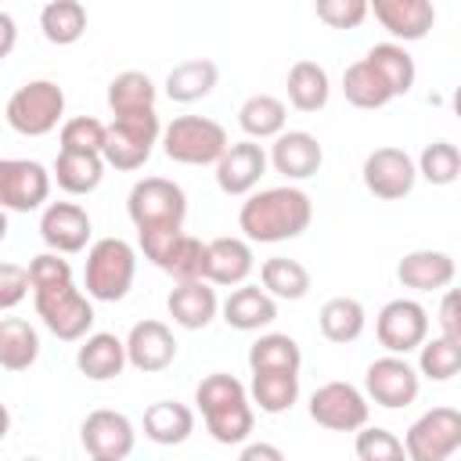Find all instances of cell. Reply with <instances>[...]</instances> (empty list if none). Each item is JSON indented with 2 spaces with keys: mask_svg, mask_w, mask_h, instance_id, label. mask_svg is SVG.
Here are the masks:
<instances>
[{
  "mask_svg": "<svg viewBox=\"0 0 461 461\" xmlns=\"http://www.w3.org/2000/svg\"><path fill=\"white\" fill-rule=\"evenodd\" d=\"M310 220H313V202L303 187L292 184L249 191L238 209V227L245 241H259V245L292 241L310 227Z\"/></svg>",
  "mask_w": 461,
  "mask_h": 461,
  "instance_id": "6da1fadb",
  "label": "cell"
},
{
  "mask_svg": "<svg viewBox=\"0 0 461 461\" xmlns=\"http://www.w3.org/2000/svg\"><path fill=\"white\" fill-rule=\"evenodd\" d=\"M194 403L205 418V432L223 443V447H234V443H245L252 436V400H249V389L227 375V371H212L198 382L194 389Z\"/></svg>",
  "mask_w": 461,
  "mask_h": 461,
  "instance_id": "7a4b0ae2",
  "label": "cell"
},
{
  "mask_svg": "<svg viewBox=\"0 0 461 461\" xmlns=\"http://www.w3.org/2000/svg\"><path fill=\"white\" fill-rule=\"evenodd\" d=\"M32 303H36L43 328L50 335H58L61 342H79L94 328V303H90V295H83L76 288L72 277L32 285Z\"/></svg>",
  "mask_w": 461,
  "mask_h": 461,
  "instance_id": "3957f363",
  "label": "cell"
},
{
  "mask_svg": "<svg viewBox=\"0 0 461 461\" xmlns=\"http://www.w3.org/2000/svg\"><path fill=\"white\" fill-rule=\"evenodd\" d=\"M137 277V252L122 238H97L86 249V267H83V285L86 295L97 303H119L130 295Z\"/></svg>",
  "mask_w": 461,
  "mask_h": 461,
  "instance_id": "277c9868",
  "label": "cell"
},
{
  "mask_svg": "<svg viewBox=\"0 0 461 461\" xmlns=\"http://www.w3.org/2000/svg\"><path fill=\"white\" fill-rule=\"evenodd\" d=\"M158 133H162V122H158V112L155 108L115 115L104 126V144H101L104 166L122 169V173L140 169L151 158V151L158 144Z\"/></svg>",
  "mask_w": 461,
  "mask_h": 461,
  "instance_id": "5b68a950",
  "label": "cell"
},
{
  "mask_svg": "<svg viewBox=\"0 0 461 461\" xmlns=\"http://www.w3.org/2000/svg\"><path fill=\"white\" fill-rule=\"evenodd\" d=\"M7 126L22 137H47L65 115V90L54 79H29L7 97Z\"/></svg>",
  "mask_w": 461,
  "mask_h": 461,
  "instance_id": "8992f818",
  "label": "cell"
},
{
  "mask_svg": "<svg viewBox=\"0 0 461 461\" xmlns=\"http://www.w3.org/2000/svg\"><path fill=\"white\" fill-rule=\"evenodd\" d=\"M158 144H162L166 158H173L180 166H212L230 140H227V130L216 119H205V115H176L158 133Z\"/></svg>",
  "mask_w": 461,
  "mask_h": 461,
  "instance_id": "52a82bcc",
  "label": "cell"
},
{
  "mask_svg": "<svg viewBox=\"0 0 461 461\" xmlns=\"http://www.w3.org/2000/svg\"><path fill=\"white\" fill-rule=\"evenodd\" d=\"M126 212L133 220L137 230H169V227H184L187 216V194L180 184L166 180V176H144L130 187L126 198Z\"/></svg>",
  "mask_w": 461,
  "mask_h": 461,
  "instance_id": "ba28073f",
  "label": "cell"
},
{
  "mask_svg": "<svg viewBox=\"0 0 461 461\" xmlns=\"http://www.w3.org/2000/svg\"><path fill=\"white\" fill-rule=\"evenodd\" d=\"M454 450H461V411L454 407L425 411L403 436V454L411 461H447Z\"/></svg>",
  "mask_w": 461,
  "mask_h": 461,
  "instance_id": "9c48e42d",
  "label": "cell"
},
{
  "mask_svg": "<svg viewBox=\"0 0 461 461\" xmlns=\"http://www.w3.org/2000/svg\"><path fill=\"white\" fill-rule=\"evenodd\" d=\"M418 389H421V375L400 353H385V357L371 360L364 371V396L385 411L411 407L418 400Z\"/></svg>",
  "mask_w": 461,
  "mask_h": 461,
  "instance_id": "30bf717a",
  "label": "cell"
},
{
  "mask_svg": "<svg viewBox=\"0 0 461 461\" xmlns=\"http://www.w3.org/2000/svg\"><path fill=\"white\" fill-rule=\"evenodd\" d=\"M310 418L328 432H357L367 421V396L349 382H324L310 393Z\"/></svg>",
  "mask_w": 461,
  "mask_h": 461,
  "instance_id": "8fae6325",
  "label": "cell"
},
{
  "mask_svg": "<svg viewBox=\"0 0 461 461\" xmlns=\"http://www.w3.org/2000/svg\"><path fill=\"white\" fill-rule=\"evenodd\" d=\"M375 335L389 353H414L429 335V310L418 299H389L375 317Z\"/></svg>",
  "mask_w": 461,
  "mask_h": 461,
  "instance_id": "7c38bea8",
  "label": "cell"
},
{
  "mask_svg": "<svg viewBox=\"0 0 461 461\" xmlns=\"http://www.w3.org/2000/svg\"><path fill=\"white\" fill-rule=\"evenodd\" d=\"M50 194V169L32 158H0V209L32 212Z\"/></svg>",
  "mask_w": 461,
  "mask_h": 461,
  "instance_id": "4fadbf2b",
  "label": "cell"
},
{
  "mask_svg": "<svg viewBox=\"0 0 461 461\" xmlns=\"http://www.w3.org/2000/svg\"><path fill=\"white\" fill-rule=\"evenodd\" d=\"M79 443L83 450L94 457V461H122L133 454V443H137V432H133V421L122 414V411H90L79 425Z\"/></svg>",
  "mask_w": 461,
  "mask_h": 461,
  "instance_id": "5bb4252c",
  "label": "cell"
},
{
  "mask_svg": "<svg viewBox=\"0 0 461 461\" xmlns=\"http://www.w3.org/2000/svg\"><path fill=\"white\" fill-rule=\"evenodd\" d=\"M364 187L382 198V202H400L414 191V180H418V169H414V158L403 151V148H375L367 158H364Z\"/></svg>",
  "mask_w": 461,
  "mask_h": 461,
  "instance_id": "9a60e30c",
  "label": "cell"
},
{
  "mask_svg": "<svg viewBox=\"0 0 461 461\" xmlns=\"http://www.w3.org/2000/svg\"><path fill=\"white\" fill-rule=\"evenodd\" d=\"M212 166H216V187L223 194H230V198H245L249 191L259 187V180H263L270 162H267V151L252 137H245V140L227 144L223 155Z\"/></svg>",
  "mask_w": 461,
  "mask_h": 461,
  "instance_id": "2e32d148",
  "label": "cell"
},
{
  "mask_svg": "<svg viewBox=\"0 0 461 461\" xmlns=\"http://www.w3.org/2000/svg\"><path fill=\"white\" fill-rule=\"evenodd\" d=\"M90 216L83 205L76 202H50L43 205V216H40V238L50 252H61V256H76L90 245Z\"/></svg>",
  "mask_w": 461,
  "mask_h": 461,
  "instance_id": "e0dca14e",
  "label": "cell"
},
{
  "mask_svg": "<svg viewBox=\"0 0 461 461\" xmlns=\"http://www.w3.org/2000/svg\"><path fill=\"white\" fill-rule=\"evenodd\" d=\"M367 14L378 18V25L400 43L425 40L436 25L432 0H367Z\"/></svg>",
  "mask_w": 461,
  "mask_h": 461,
  "instance_id": "ac0fdd59",
  "label": "cell"
},
{
  "mask_svg": "<svg viewBox=\"0 0 461 461\" xmlns=\"http://www.w3.org/2000/svg\"><path fill=\"white\" fill-rule=\"evenodd\" d=\"M267 162L274 166V173H281L285 180H310L321 162H324V148L313 133L306 130H281L270 144Z\"/></svg>",
  "mask_w": 461,
  "mask_h": 461,
  "instance_id": "d6986e66",
  "label": "cell"
},
{
  "mask_svg": "<svg viewBox=\"0 0 461 461\" xmlns=\"http://www.w3.org/2000/svg\"><path fill=\"white\" fill-rule=\"evenodd\" d=\"M176 360V339L169 331V324L162 321H137L126 335V364L144 371V375H158Z\"/></svg>",
  "mask_w": 461,
  "mask_h": 461,
  "instance_id": "ffe728a7",
  "label": "cell"
},
{
  "mask_svg": "<svg viewBox=\"0 0 461 461\" xmlns=\"http://www.w3.org/2000/svg\"><path fill=\"white\" fill-rule=\"evenodd\" d=\"M166 310L173 324H180L184 331H202L220 313V299L205 277H191V281H176V288L166 299Z\"/></svg>",
  "mask_w": 461,
  "mask_h": 461,
  "instance_id": "44dd1931",
  "label": "cell"
},
{
  "mask_svg": "<svg viewBox=\"0 0 461 461\" xmlns=\"http://www.w3.org/2000/svg\"><path fill=\"white\" fill-rule=\"evenodd\" d=\"M256 267V256H252V245L245 238H212L205 241V263H202V277L209 285H241L249 281Z\"/></svg>",
  "mask_w": 461,
  "mask_h": 461,
  "instance_id": "7402d4cb",
  "label": "cell"
},
{
  "mask_svg": "<svg viewBox=\"0 0 461 461\" xmlns=\"http://www.w3.org/2000/svg\"><path fill=\"white\" fill-rule=\"evenodd\" d=\"M454 274H457L454 256L439 249H414L396 263V277L411 292H443L450 288Z\"/></svg>",
  "mask_w": 461,
  "mask_h": 461,
  "instance_id": "603a6c76",
  "label": "cell"
},
{
  "mask_svg": "<svg viewBox=\"0 0 461 461\" xmlns=\"http://www.w3.org/2000/svg\"><path fill=\"white\" fill-rule=\"evenodd\" d=\"M220 313H223V321L234 331H259V328H267V324L277 321V299L267 288L241 281V285H234V292L227 295V303L220 306Z\"/></svg>",
  "mask_w": 461,
  "mask_h": 461,
  "instance_id": "cb8c5ba5",
  "label": "cell"
},
{
  "mask_svg": "<svg viewBox=\"0 0 461 461\" xmlns=\"http://www.w3.org/2000/svg\"><path fill=\"white\" fill-rule=\"evenodd\" d=\"M83 346L76 349V367L90 382H112L126 367V342L112 331H90L79 339Z\"/></svg>",
  "mask_w": 461,
  "mask_h": 461,
  "instance_id": "d4e9b609",
  "label": "cell"
},
{
  "mask_svg": "<svg viewBox=\"0 0 461 461\" xmlns=\"http://www.w3.org/2000/svg\"><path fill=\"white\" fill-rule=\"evenodd\" d=\"M216 83H220L216 61H209V58H187V61H180V65L169 68V76H166L162 86H166V97L169 101L194 104V101L209 97L216 90Z\"/></svg>",
  "mask_w": 461,
  "mask_h": 461,
  "instance_id": "484cf974",
  "label": "cell"
},
{
  "mask_svg": "<svg viewBox=\"0 0 461 461\" xmlns=\"http://www.w3.org/2000/svg\"><path fill=\"white\" fill-rule=\"evenodd\" d=\"M50 180H58V187L65 194H90L104 180V158L97 151H61L58 148Z\"/></svg>",
  "mask_w": 461,
  "mask_h": 461,
  "instance_id": "4316f807",
  "label": "cell"
},
{
  "mask_svg": "<svg viewBox=\"0 0 461 461\" xmlns=\"http://www.w3.org/2000/svg\"><path fill=\"white\" fill-rule=\"evenodd\" d=\"M364 324H367V310H364V303L353 299V295H335V299H328V303L321 306V313H317L321 335H324L328 342H335V346L357 342V339L364 335Z\"/></svg>",
  "mask_w": 461,
  "mask_h": 461,
  "instance_id": "83f0119b",
  "label": "cell"
},
{
  "mask_svg": "<svg viewBox=\"0 0 461 461\" xmlns=\"http://www.w3.org/2000/svg\"><path fill=\"white\" fill-rule=\"evenodd\" d=\"M249 400L263 414H285V411H292V403L299 400V371H281V367L252 371Z\"/></svg>",
  "mask_w": 461,
  "mask_h": 461,
  "instance_id": "f1b7e54d",
  "label": "cell"
},
{
  "mask_svg": "<svg viewBox=\"0 0 461 461\" xmlns=\"http://www.w3.org/2000/svg\"><path fill=\"white\" fill-rule=\"evenodd\" d=\"M194 432V414L187 403L176 400H155L144 411V436L158 447H176Z\"/></svg>",
  "mask_w": 461,
  "mask_h": 461,
  "instance_id": "f546056e",
  "label": "cell"
},
{
  "mask_svg": "<svg viewBox=\"0 0 461 461\" xmlns=\"http://www.w3.org/2000/svg\"><path fill=\"white\" fill-rule=\"evenodd\" d=\"M288 101H292V108L295 112H306V115H313V112H321L324 104H328V97H331V79H328V72L317 65V61H310V58H303V61H295L292 68H288Z\"/></svg>",
  "mask_w": 461,
  "mask_h": 461,
  "instance_id": "4dcf8cb0",
  "label": "cell"
},
{
  "mask_svg": "<svg viewBox=\"0 0 461 461\" xmlns=\"http://www.w3.org/2000/svg\"><path fill=\"white\" fill-rule=\"evenodd\" d=\"M342 94H346V101H349L353 108H364V112L385 108V104L393 101L389 83L378 76V68H375L367 58L346 65V72H342Z\"/></svg>",
  "mask_w": 461,
  "mask_h": 461,
  "instance_id": "1f68e13d",
  "label": "cell"
},
{
  "mask_svg": "<svg viewBox=\"0 0 461 461\" xmlns=\"http://www.w3.org/2000/svg\"><path fill=\"white\" fill-rule=\"evenodd\" d=\"M285 122H288V108L274 94H252L238 108V126L252 140H274L285 130Z\"/></svg>",
  "mask_w": 461,
  "mask_h": 461,
  "instance_id": "d6a6232c",
  "label": "cell"
},
{
  "mask_svg": "<svg viewBox=\"0 0 461 461\" xmlns=\"http://www.w3.org/2000/svg\"><path fill=\"white\" fill-rule=\"evenodd\" d=\"M40 357V335L25 317L0 321V367L4 371H29Z\"/></svg>",
  "mask_w": 461,
  "mask_h": 461,
  "instance_id": "836d02e7",
  "label": "cell"
},
{
  "mask_svg": "<svg viewBox=\"0 0 461 461\" xmlns=\"http://www.w3.org/2000/svg\"><path fill=\"white\" fill-rule=\"evenodd\" d=\"M43 40L54 47H72L86 32V7L79 0H47L40 11Z\"/></svg>",
  "mask_w": 461,
  "mask_h": 461,
  "instance_id": "e575fe53",
  "label": "cell"
},
{
  "mask_svg": "<svg viewBox=\"0 0 461 461\" xmlns=\"http://www.w3.org/2000/svg\"><path fill=\"white\" fill-rule=\"evenodd\" d=\"M259 285L274 295V299H306L310 292V270L299 263V259H288V256H270L263 259L259 267Z\"/></svg>",
  "mask_w": 461,
  "mask_h": 461,
  "instance_id": "d590c367",
  "label": "cell"
},
{
  "mask_svg": "<svg viewBox=\"0 0 461 461\" xmlns=\"http://www.w3.org/2000/svg\"><path fill=\"white\" fill-rule=\"evenodd\" d=\"M364 58H367V61L378 68V76L389 83L393 97L411 94V86H414V79H418V68H414V58L403 50V43H396V40H389V43H375Z\"/></svg>",
  "mask_w": 461,
  "mask_h": 461,
  "instance_id": "8d00e7d4",
  "label": "cell"
},
{
  "mask_svg": "<svg viewBox=\"0 0 461 461\" xmlns=\"http://www.w3.org/2000/svg\"><path fill=\"white\" fill-rule=\"evenodd\" d=\"M155 83L148 72H137V68H126L119 76H112L108 83V108L112 115H126V112H144V108H155Z\"/></svg>",
  "mask_w": 461,
  "mask_h": 461,
  "instance_id": "74e56055",
  "label": "cell"
},
{
  "mask_svg": "<svg viewBox=\"0 0 461 461\" xmlns=\"http://www.w3.org/2000/svg\"><path fill=\"white\" fill-rule=\"evenodd\" d=\"M457 371H461V342L447 335L436 339L425 335V342L418 346V375L429 382H450Z\"/></svg>",
  "mask_w": 461,
  "mask_h": 461,
  "instance_id": "f35d334b",
  "label": "cell"
},
{
  "mask_svg": "<svg viewBox=\"0 0 461 461\" xmlns=\"http://www.w3.org/2000/svg\"><path fill=\"white\" fill-rule=\"evenodd\" d=\"M299 364H303V353H299V342L292 335L270 331L249 346V371H267V367L299 371Z\"/></svg>",
  "mask_w": 461,
  "mask_h": 461,
  "instance_id": "ab89813d",
  "label": "cell"
},
{
  "mask_svg": "<svg viewBox=\"0 0 461 461\" xmlns=\"http://www.w3.org/2000/svg\"><path fill=\"white\" fill-rule=\"evenodd\" d=\"M414 169H418V176H425L429 184L447 187V184H454L457 173H461V155H457V148H454L450 140H432V144L421 148Z\"/></svg>",
  "mask_w": 461,
  "mask_h": 461,
  "instance_id": "60d3db41",
  "label": "cell"
},
{
  "mask_svg": "<svg viewBox=\"0 0 461 461\" xmlns=\"http://www.w3.org/2000/svg\"><path fill=\"white\" fill-rule=\"evenodd\" d=\"M202 263H205V241L180 234L158 270H166L173 281H191V277H202Z\"/></svg>",
  "mask_w": 461,
  "mask_h": 461,
  "instance_id": "b9f144b4",
  "label": "cell"
},
{
  "mask_svg": "<svg viewBox=\"0 0 461 461\" xmlns=\"http://www.w3.org/2000/svg\"><path fill=\"white\" fill-rule=\"evenodd\" d=\"M360 461H400L403 457V439H396L389 429L378 425H360L357 429V443H353Z\"/></svg>",
  "mask_w": 461,
  "mask_h": 461,
  "instance_id": "7bdbcfd3",
  "label": "cell"
},
{
  "mask_svg": "<svg viewBox=\"0 0 461 461\" xmlns=\"http://www.w3.org/2000/svg\"><path fill=\"white\" fill-rule=\"evenodd\" d=\"M104 144V122L94 115H76L61 122V151H97Z\"/></svg>",
  "mask_w": 461,
  "mask_h": 461,
  "instance_id": "ee69618b",
  "label": "cell"
},
{
  "mask_svg": "<svg viewBox=\"0 0 461 461\" xmlns=\"http://www.w3.org/2000/svg\"><path fill=\"white\" fill-rule=\"evenodd\" d=\"M313 11L328 29H357L367 18V0H313Z\"/></svg>",
  "mask_w": 461,
  "mask_h": 461,
  "instance_id": "f6af8a7d",
  "label": "cell"
},
{
  "mask_svg": "<svg viewBox=\"0 0 461 461\" xmlns=\"http://www.w3.org/2000/svg\"><path fill=\"white\" fill-rule=\"evenodd\" d=\"M29 295V270L18 263H0V310L18 306Z\"/></svg>",
  "mask_w": 461,
  "mask_h": 461,
  "instance_id": "bcb514c9",
  "label": "cell"
},
{
  "mask_svg": "<svg viewBox=\"0 0 461 461\" xmlns=\"http://www.w3.org/2000/svg\"><path fill=\"white\" fill-rule=\"evenodd\" d=\"M439 328L447 339H457L461 342V321H457V295L450 288H443V303H439V313H436Z\"/></svg>",
  "mask_w": 461,
  "mask_h": 461,
  "instance_id": "7dc6e473",
  "label": "cell"
},
{
  "mask_svg": "<svg viewBox=\"0 0 461 461\" xmlns=\"http://www.w3.org/2000/svg\"><path fill=\"white\" fill-rule=\"evenodd\" d=\"M14 43H18V22L7 11H0V61L14 50Z\"/></svg>",
  "mask_w": 461,
  "mask_h": 461,
  "instance_id": "c3c4849f",
  "label": "cell"
},
{
  "mask_svg": "<svg viewBox=\"0 0 461 461\" xmlns=\"http://www.w3.org/2000/svg\"><path fill=\"white\" fill-rule=\"evenodd\" d=\"M256 457H270V461H281L285 454L277 447H267V443H249L241 447V461H256Z\"/></svg>",
  "mask_w": 461,
  "mask_h": 461,
  "instance_id": "681fc988",
  "label": "cell"
},
{
  "mask_svg": "<svg viewBox=\"0 0 461 461\" xmlns=\"http://www.w3.org/2000/svg\"><path fill=\"white\" fill-rule=\"evenodd\" d=\"M7 432H11V411H7L4 403H0V439H4Z\"/></svg>",
  "mask_w": 461,
  "mask_h": 461,
  "instance_id": "f907efd6",
  "label": "cell"
},
{
  "mask_svg": "<svg viewBox=\"0 0 461 461\" xmlns=\"http://www.w3.org/2000/svg\"><path fill=\"white\" fill-rule=\"evenodd\" d=\"M4 238H7V212L0 209V241H4Z\"/></svg>",
  "mask_w": 461,
  "mask_h": 461,
  "instance_id": "816d5d0a",
  "label": "cell"
}]
</instances>
